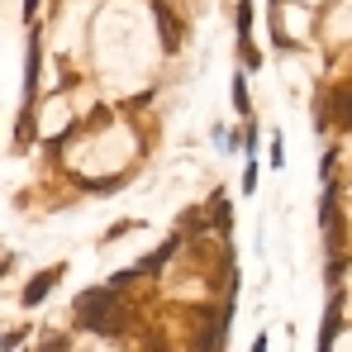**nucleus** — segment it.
Returning a JSON list of instances; mask_svg holds the SVG:
<instances>
[{
	"mask_svg": "<svg viewBox=\"0 0 352 352\" xmlns=\"http://www.w3.org/2000/svg\"><path fill=\"white\" fill-rule=\"evenodd\" d=\"M153 14H157V24H162V48L176 53V43H181V24H176V14L167 10V0H153Z\"/></svg>",
	"mask_w": 352,
	"mask_h": 352,
	"instance_id": "nucleus-2",
	"label": "nucleus"
},
{
	"mask_svg": "<svg viewBox=\"0 0 352 352\" xmlns=\"http://www.w3.org/2000/svg\"><path fill=\"white\" fill-rule=\"evenodd\" d=\"M333 115L343 129H352V91H338V100H333Z\"/></svg>",
	"mask_w": 352,
	"mask_h": 352,
	"instance_id": "nucleus-4",
	"label": "nucleus"
},
{
	"mask_svg": "<svg viewBox=\"0 0 352 352\" xmlns=\"http://www.w3.org/2000/svg\"><path fill=\"white\" fill-rule=\"evenodd\" d=\"M62 276V267H53V272H43V276H34V286H29V291H24V305H34V300H38V295L48 291V286H53V281H58Z\"/></svg>",
	"mask_w": 352,
	"mask_h": 352,
	"instance_id": "nucleus-3",
	"label": "nucleus"
},
{
	"mask_svg": "<svg viewBox=\"0 0 352 352\" xmlns=\"http://www.w3.org/2000/svg\"><path fill=\"white\" fill-rule=\"evenodd\" d=\"M124 300H115L110 291H91L76 300V319L86 324V329H100V333H115L119 324H124V309H119Z\"/></svg>",
	"mask_w": 352,
	"mask_h": 352,
	"instance_id": "nucleus-1",
	"label": "nucleus"
}]
</instances>
